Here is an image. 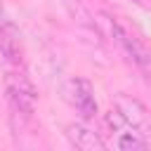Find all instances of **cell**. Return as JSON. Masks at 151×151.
<instances>
[{"instance_id":"5b68a950","label":"cell","mask_w":151,"mask_h":151,"mask_svg":"<svg viewBox=\"0 0 151 151\" xmlns=\"http://www.w3.org/2000/svg\"><path fill=\"white\" fill-rule=\"evenodd\" d=\"M0 54L9 66H14V68L24 66V50H21L19 31L9 21V17L2 12V7H0Z\"/></svg>"},{"instance_id":"6da1fadb","label":"cell","mask_w":151,"mask_h":151,"mask_svg":"<svg viewBox=\"0 0 151 151\" xmlns=\"http://www.w3.org/2000/svg\"><path fill=\"white\" fill-rule=\"evenodd\" d=\"M101 19H104V24H106V28H109L113 42H116V45L120 47V52L125 54V59H127L130 64H134L142 73L149 76V73H151V57H149L146 47L142 45V40H139L134 33H130V31H127L116 17L101 12Z\"/></svg>"},{"instance_id":"8992f818","label":"cell","mask_w":151,"mask_h":151,"mask_svg":"<svg viewBox=\"0 0 151 151\" xmlns=\"http://www.w3.org/2000/svg\"><path fill=\"white\" fill-rule=\"evenodd\" d=\"M111 106H116V109L123 113V118H125L130 125H134L137 130H142L144 134L151 132V111H149L137 97L125 94V92H118V94L113 97V104H111Z\"/></svg>"},{"instance_id":"3957f363","label":"cell","mask_w":151,"mask_h":151,"mask_svg":"<svg viewBox=\"0 0 151 151\" xmlns=\"http://www.w3.org/2000/svg\"><path fill=\"white\" fill-rule=\"evenodd\" d=\"M5 94H7V101L9 106L24 116V118H31L35 113V106H38V92L33 87V83L28 80V76L24 71H9L7 78H5Z\"/></svg>"},{"instance_id":"7a4b0ae2","label":"cell","mask_w":151,"mask_h":151,"mask_svg":"<svg viewBox=\"0 0 151 151\" xmlns=\"http://www.w3.org/2000/svg\"><path fill=\"white\" fill-rule=\"evenodd\" d=\"M104 125H106V130L111 134V144L116 149H120V151H137V149H146L149 146V137L142 130H137L134 125H130L116 106H111L106 111Z\"/></svg>"},{"instance_id":"277c9868","label":"cell","mask_w":151,"mask_h":151,"mask_svg":"<svg viewBox=\"0 0 151 151\" xmlns=\"http://www.w3.org/2000/svg\"><path fill=\"white\" fill-rule=\"evenodd\" d=\"M66 94L73 104V109L78 111V116L83 120H94L97 118V99H94V87L90 80L85 78H71L68 80V87H66Z\"/></svg>"},{"instance_id":"52a82bcc","label":"cell","mask_w":151,"mask_h":151,"mask_svg":"<svg viewBox=\"0 0 151 151\" xmlns=\"http://www.w3.org/2000/svg\"><path fill=\"white\" fill-rule=\"evenodd\" d=\"M66 137L68 142L80 149V151H104L106 149V142L101 139V134L97 130H92L87 125V120H80V123H68L66 125Z\"/></svg>"}]
</instances>
